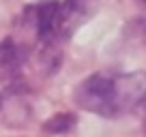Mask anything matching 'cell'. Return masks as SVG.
Listing matches in <instances>:
<instances>
[{
	"label": "cell",
	"instance_id": "8992f818",
	"mask_svg": "<svg viewBox=\"0 0 146 137\" xmlns=\"http://www.w3.org/2000/svg\"><path fill=\"white\" fill-rule=\"evenodd\" d=\"M0 101H2V96H0Z\"/></svg>",
	"mask_w": 146,
	"mask_h": 137
},
{
	"label": "cell",
	"instance_id": "7a4b0ae2",
	"mask_svg": "<svg viewBox=\"0 0 146 137\" xmlns=\"http://www.w3.org/2000/svg\"><path fill=\"white\" fill-rule=\"evenodd\" d=\"M92 5H95V0H64V2H60V30H62L64 41L86 19V15H90Z\"/></svg>",
	"mask_w": 146,
	"mask_h": 137
},
{
	"label": "cell",
	"instance_id": "3957f363",
	"mask_svg": "<svg viewBox=\"0 0 146 137\" xmlns=\"http://www.w3.org/2000/svg\"><path fill=\"white\" fill-rule=\"evenodd\" d=\"M24 58H26V51L13 41V39H5L0 43V79L5 77H13L19 71Z\"/></svg>",
	"mask_w": 146,
	"mask_h": 137
},
{
	"label": "cell",
	"instance_id": "277c9868",
	"mask_svg": "<svg viewBox=\"0 0 146 137\" xmlns=\"http://www.w3.org/2000/svg\"><path fill=\"white\" fill-rule=\"evenodd\" d=\"M73 126H75V116L64 111V114H54L50 120H45L43 131L52 133V135H62V133H69Z\"/></svg>",
	"mask_w": 146,
	"mask_h": 137
},
{
	"label": "cell",
	"instance_id": "5b68a950",
	"mask_svg": "<svg viewBox=\"0 0 146 137\" xmlns=\"http://www.w3.org/2000/svg\"><path fill=\"white\" fill-rule=\"evenodd\" d=\"M137 2H140V5H142V7H146V0H137Z\"/></svg>",
	"mask_w": 146,
	"mask_h": 137
},
{
	"label": "cell",
	"instance_id": "6da1fadb",
	"mask_svg": "<svg viewBox=\"0 0 146 137\" xmlns=\"http://www.w3.org/2000/svg\"><path fill=\"white\" fill-rule=\"evenodd\" d=\"M73 101L80 109L103 118H114L112 105V73H92L78 84Z\"/></svg>",
	"mask_w": 146,
	"mask_h": 137
}]
</instances>
